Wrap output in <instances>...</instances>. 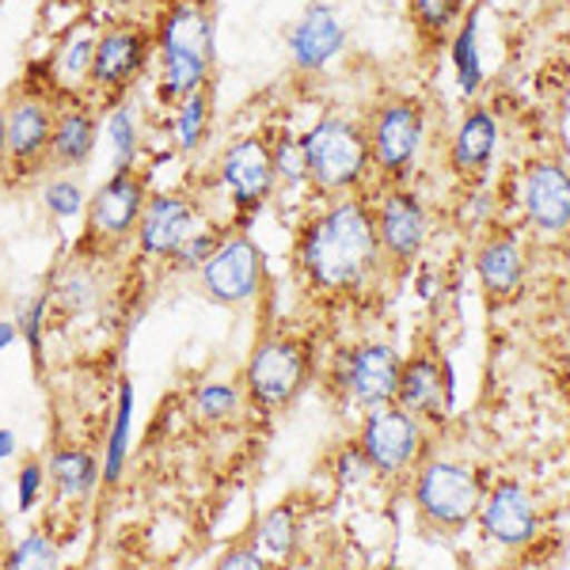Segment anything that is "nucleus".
Masks as SVG:
<instances>
[{"instance_id":"nucleus-1","label":"nucleus","mask_w":570,"mask_h":570,"mask_svg":"<svg viewBox=\"0 0 570 570\" xmlns=\"http://www.w3.org/2000/svg\"><path fill=\"white\" fill-rule=\"evenodd\" d=\"M293 263L316 297H354L370 289L376 271L389 263L376 240L370 202L362 195L324 198V206L301 225Z\"/></svg>"},{"instance_id":"nucleus-2","label":"nucleus","mask_w":570,"mask_h":570,"mask_svg":"<svg viewBox=\"0 0 570 570\" xmlns=\"http://www.w3.org/2000/svg\"><path fill=\"white\" fill-rule=\"evenodd\" d=\"M61 91L53 88L50 66L27 69V77L8 91V187H23L39 171L50 168V134L53 118H58Z\"/></svg>"},{"instance_id":"nucleus-3","label":"nucleus","mask_w":570,"mask_h":570,"mask_svg":"<svg viewBox=\"0 0 570 570\" xmlns=\"http://www.w3.org/2000/svg\"><path fill=\"white\" fill-rule=\"evenodd\" d=\"M301 149H305L312 195L343 198L365 190V179L373 171L365 126H357L343 115H324L316 126H308L301 134Z\"/></svg>"},{"instance_id":"nucleus-4","label":"nucleus","mask_w":570,"mask_h":570,"mask_svg":"<svg viewBox=\"0 0 570 570\" xmlns=\"http://www.w3.org/2000/svg\"><path fill=\"white\" fill-rule=\"evenodd\" d=\"M153 23L137 20V16H110L99 23L96 35V58H91V85L88 99L99 104H118L137 80L145 77L153 61Z\"/></svg>"},{"instance_id":"nucleus-5","label":"nucleus","mask_w":570,"mask_h":570,"mask_svg":"<svg viewBox=\"0 0 570 570\" xmlns=\"http://www.w3.org/2000/svg\"><path fill=\"white\" fill-rule=\"evenodd\" d=\"M312 373V351L297 335H263L247 357L244 395L259 415H278L301 395Z\"/></svg>"},{"instance_id":"nucleus-6","label":"nucleus","mask_w":570,"mask_h":570,"mask_svg":"<svg viewBox=\"0 0 570 570\" xmlns=\"http://www.w3.org/2000/svg\"><path fill=\"white\" fill-rule=\"evenodd\" d=\"M480 502H483V480L464 461L434 456V461H426L415 472V505L426 525L445 532L464 529L480 513Z\"/></svg>"},{"instance_id":"nucleus-7","label":"nucleus","mask_w":570,"mask_h":570,"mask_svg":"<svg viewBox=\"0 0 570 570\" xmlns=\"http://www.w3.org/2000/svg\"><path fill=\"white\" fill-rule=\"evenodd\" d=\"M149 202V176L145 171H110L99 183L85 209V244L91 252H118L134 240L141 209Z\"/></svg>"},{"instance_id":"nucleus-8","label":"nucleus","mask_w":570,"mask_h":570,"mask_svg":"<svg viewBox=\"0 0 570 570\" xmlns=\"http://www.w3.org/2000/svg\"><path fill=\"white\" fill-rule=\"evenodd\" d=\"M422 130H426V115H422L419 99L392 96L370 115L365 137H370V160L381 183H403L422 149Z\"/></svg>"},{"instance_id":"nucleus-9","label":"nucleus","mask_w":570,"mask_h":570,"mask_svg":"<svg viewBox=\"0 0 570 570\" xmlns=\"http://www.w3.org/2000/svg\"><path fill=\"white\" fill-rule=\"evenodd\" d=\"M198 285L214 305H252L266 285V259L247 233H225L217 252L202 263Z\"/></svg>"},{"instance_id":"nucleus-10","label":"nucleus","mask_w":570,"mask_h":570,"mask_svg":"<svg viewBox=\"0 0 570 570\" xmlns=\"http://www.w3.org/2000/svg\"><path fill=\"white\" fill-rule=\"evenodd\" d=\"M422 441H426L422 419L403 411L395 400L373 407L362 422V434H357V445L370 456V464L376 468L381 480H400V475H407L422 456Z\"/></svg>"},{"instance_id":"nucleus-11","label":"nucleus","mask_w":570,"mask_h":570,"mask_svg":"<svg viewBox=\"0 0 570 570\" xmlns=\"http://www.w3.org/2000/svg\"><path fill=\"white\" fill-rule=\"evenodd\" d=\"M217 190L233 202L240 214H255L259 206H266L271 195H278L271 145L255 134L228 141L225 153L217 156Z\"/></svg>"},{"instance_id":"nucleus-12","label":"nucleus","mask_w":570,"mask_h":570,"mask_svg":"<svg viewBox=\"0 0 570 570\" xmlns=\"http://www.w3.org/2000/svg\"><path fill=\"white\" fill-rule=\"evenodd\" d=\"M400 365L403 362H400V354H395V346L365 338V343H357L335 357L331 381H335V389L343 392L354 407L373 411V407H381V403L395 400Z\"/></svg>"},{"instance_id":"nucleus-13","label":"nucleus","mask_w":570,"mask_h":570,"mask_svg":"<svg viewBox=\"0 0 570 570\" xmlns=\"http://www.w3.org/2000/svg\"><path fill=\"white\" fill-rule=\"evenodd\" d=\"M198 225H202V206L190 195H179V190L149 195L134 233L137 255L153 263H168Z\"/></svg>"},{"instance_id":"nucleus-14","label":"nucleus","mask_w":570,"mask_h":570,"mask_svg":"<svg viewBox=\"0 0 570 570\" xmlns=\"http://www.w3.org/2000/svg\"><path fill=\"white\" fill-rule=\"evenodd\" d=\"M156 58H187L214 69V12L206 0H171L153 23Z\"/></svg>"},{"instance_id":"nucleus-15","label":"nucleus","mask_w":570,"mask_h":570,"mask_svg":"<svg viewBox=\"0 0 570 570\" xmlns=\"http://www.w3.org/2000/svg\"><path fill=\"white\" fill-rule=\"evenodd\" d=\"M373 225L389 263H411L426 244V209L400 183H389L381 190V198L373 202Z\"/></svg>"},{"instance_id":"nucleus-16","label":"nucleus","mask_w":570,"mask_h":570,"mask_svg":"<svg viewBox=\"0 0 570 570\" xmlns=\"http://www.w3.org/2000/svg\"><path fill=\"white\" fill-rule=\"evenodd\" d=\"M395 403L422 422H445L449 407H453V373H449L445 357L422 351L411 362H403L400 384H395Z\"/></svg>"},{"instance_id":"nucleus-17","label":"nucleus","mask_w":570,"mask_h":570,"mask_svg":"<svg viewBox=\"0 0 570 570\" xmlns=\"http://www.w3.org/2000/svg\"><path fill=\"white\" fill-rule=\"evenodd\" d=\"M475 518H480L487 537L502 548H525L537 540V529H540L537 502H532V494L525 487L513 480H502V483H494L491 491H483V502Z\"/></svg>"},{"instance_id":"nucleus-18","label":"nucleus","mask_w":570,"mask_h":570,"mask_svg":"<svg viewBox=\"0 0 570 570\" xmlns=\"http://www.w3.org/2000/svg\"><path fill=\"white\" fill-rule=\"evenodd\" d=\"M285 46H289V58L297 72H324L343 53L346 27L327 0H312V4H305V12L297 16V23L289 27Z\"/></svg>"},{"instance_id":"nucleus-19","label":"nucleus","mask_w":570,"mask_h":570,"mask_svg":"<svg viewBox=\"0 0 570 570\" xmlns=\"http://www.w3.org/2000/svg\"><path fill=\"white\" fill-rule=\"evenodd\" d=\"M99 145V115L91 99H61L50 134V168L77 171L96 156Z\"/></svg>"},{"instance_id":"nucleus-20","label":"nucleus","mask_w":570,"mask_h":570,"mask_svg":"<svg viewBox=\"0 0 570 570\" xmlns=\"http://www.w3.org/2000/svg\"><path fill=\"white\" fill-rule=\"evenodd\" d=\"M525 214L537 233L563 236L570 228V171L556 160H540L525 171Z\"/></svg>"},{"instance_id":"nucleus-21","label":"nucleus","mask_w":570,"mask_h":570,"mask_svg":"<svg viewBox=\"0 0 570 570\" xmlns=\"http://www.w3.org/2000/svg\"><path fill=\"white\" fill-rule=\"evenodd\" d=\"M96 35L99 23L96 20H77L61 35L58 50L50 53V77L53 88L66 99H88V85H91V58H96Z\"/></svg>"},{"instance_id":"nucleus-22","label":"nucleus","mask_w":570,"mask_h":570,"mask_svg":"<svg viewBox=\"0 0 570 570\" xmlns=\"http://www.w3.org/2000/svg\"><path fill=\"white\" fill-rule=\"evenodd\" d=\"M494 145H499V122H494V115L487 107H472L453 137V171L464 179H483L487 164L494 156Z\"/></svg>"},{"instance_id":"nucleus-23","label":"nucleus","mask_w":570,"mask_h":570,"mask_svg":"<svg viewBox=\"0 0 570 570\" xmlns=\"http://www.w3.org/2000/svg\"><path fill=\"white\" fill-rule=\"evenodd\" d=\"M46 483L53 487L58 499L80 502L104 483V468H99L96 456L80 445H58L50 456H46Z\"/></svg>"},{"instance_id":"nucleus-24","label":"nucleus","mask_w":570,"mask_h":570,"mask_svg":"<svg viewBox=\"0 0 570 570\" xmlns=\"http://www.w3.org/2000/svg\"><path fill=\"white\" fill-rule=\"evenodd\" d=\"M480 282L483 289L491 293L494 301H505L521 289V278H525V252H521L518 240L502 236V240H491L480 252Z\"/></svg>"},{"instance_id":"nucleus-25","label":"nucleus","mask_w":570,"mask_h":570,"mask_svg":"<svg viewBox=\"0 0 570 570\" xmlns=\"http://www.w3.org/2000/svg\"><path fill=\"white\" fill-rule=\"evenodd\" d=\"M209 126H214V88L206 85L171 107V145H176V153L195 156L206 145Z\"/></svg>"},{"instance_id":"nucleus-26","label":"nucleus","mask_w":570,"mask_h":570,"mask_svg":"<svg viewBox=\"0 0 570 570\" xmlns=\"http://www.w3.org/2000/svg\"><path fill=\"white\" fill-rule=\"evenodd\" d=\"M130 430H134V384L122 381L118 384V407H115V419H110V430H107V445H104V483L107 487H118L122 483V472H126V461H130Z\"/></svg>"},{"instance_id":"nucleus-27","label":"nucleus","mask_w":570,"mask_h":570,"mask_svg":"<svg viewBox=\"0 0 570 570\" xmlns=\"http://www.w3.org/2000/svg\"><path fill=\"white\" fill-rule=\"evenodd\" d=\"M104 134L110 141V171H130L137 168V156H141V130H137L134 107L126 99L107 107Z\"/></svg>"},{"instance_id":"nucleus-28","label":"nucleus","mask_w":570,"mask_h":570,"mask_svg":"<svg viewBox=\"0 0 570 570\" xmlns=\"http://www.w3.org/2000/svg\"><path fill=\"white\" fill-rule=\"evenodd\" d=\"M255 544L266 559H289L293 551L301 548V518L289 502L274 505L259 518V529H255Z\"/></svg>"},{"instance_id":"nucleus-29","label":"nucleus","mask_w":570,"mask_h":570,"mask_svg":"<svg viewBox=\"0 0 570 570\" xmlns=\"http://www.w3.org/2000/svg\"><path fill=\"white\" fill-rule=\"evenodd\" d=\"M449 58H453L456 80H461L464 96H475L483 85V61H480V8L464 16L461 31L449 42Z\"/></svg>"},{"instance_id":"nucleus-30","label":"nucleus","mask_w":570,"mask_h":570,"mask_svg":"<svg viewBox=\"0 0 570 570\" xmlns=\"http://www.w3.org/2000/svg\"><path fill=\"white\" fill-rule=\"evenodd\" d=\"M240 403H244V395L240 389H236L233 381H202L195 395H190V407H195V415L202 422H228L240 411Z\"/></svg>"},{"instance_id":"nucleus-31","label":"nucleus","mask_w":570,"mask_h":570,"mask_svg":"<svg viewBox=\"0 0 570 570\" xmlns=\"http://www.w3.org/2000/svg\"><path fill=\"white\" fill-rule=\"evenodd\" d=\"M271 145V160H274V179H278V190H301L308 187V164H305V149H301V137L278 134Z\"/></svg>"},{"instance_id":"nucleus-32","label":"nucleus","mask_w":570,"mask_h":570,"mask_svg":"<svg viewBox=\"0 0 570 570\" xmlns=\"http://www.w3.org/2000/svg\"><path fill=\"white\" fill-rule=\"evenodd\" d=\"M407 12L422 39L434 42L456 27V20H461V12H464V0H407Z\"/></svg>"},{"instance_id":"nucleus-33","label":"nucleus","mask_w":570,"mask_h":570,"mask_svg":"<svg viewBox=\"0 0 570 570\" xmlns=\"http://www.w3.org/2000/svg\"><path fill=\"white\" fill-rule=\"evenodd\" d=\"M58 563H61V544L46 529H31L27 537L16 540L12 551L4 556V567H12V570H27V567L46 570Z\"/></svg>"},{"instance_id":"nucleus-34","label":"nucleus","mask_w":570,"mask_h":570,"mask_svg":"<svg viewBox=\"0 0 570 570\" xmlns=\"http://www.w3.org/2000/svg\"><path fill=\"white\" fill-rule=\"evenodd\" d=\"M42 206H46V214H50L53 220H72V217H85L88 195H85V187H80L77 179L66 176V171H58V176L46 179Z\"/></svg>"},{"instance_id":"nucleus-35","label":"nucleus","mask_w":570,"mask_h":570,"mask_svg":"<svg viewBox=\"0 0 570 570\" xmlns=\"http://www.w3.org/2000/svg\"><path fill=\"white\" fill-rule=\"evenodd\" d=\"M50 301H58V308L61 312H88L91 305L99 301V282H96V274L88 271V266H72V271L61 278L58 289L50 293Z\"/></svg>"},{"instance_id":"nucleus-36","label":"nucleus","mask_w":570,"mask_h":570,"mask_svg":"<svg viewBox=\"0 0 570 570\" xmlns=\"http://www.w3.org/2000/svg\"><path fill=\"white\" fill-rule=\"evenodd\" d=\"M220 228L214 225V228H206V225H198L195 233L187 236V240L179 244V252L171 255V271H179V274H198L202 271V263L209 259V255L217 252V244H220Z\"/></svg>"},{"instance_id":"nucleus-37","label":"nucleus","mask_w":570,"mask_h":570,"mask_svg":"<svg viewBox=\"0 0 570 570\" xmlns=\"http://www.w3.org/2000/svg\"><path fill=\"white\" fill-rule=\"evenodd\" d=\"M46 312H50V289L35 293V297L20 308V316H16L20 338H23L27 346H31V354L39 357V362H42V351H46V343H42V335H46Z\"/></svg>"},{"instance_id":"nucleus-38","label":"nucleus","mask_w":570,"mask_h":570,"mask_svg":"<svg viewBox=\"0 0 570 570\" xmlns=\"http://www.w3.org/2000/svg\"><path fill=\"white\" fill-rule=\"evenodd\" d=\"M335 480L343 487H370L376 480V468L370 464V456L362 453L357 441H351V445L335 456Z\"/></svg>"},{"instance_id":"nucleus-39","label":"nucleus","mask_w":570,"mask_h":570,"mask_svg":"<svg viewBox=\"0 0 570 570\" xmlns=\"http://www.w3.org/2000/svg\"><path fill=\"white\" fill-rule=\"evenodd\" d=\"M42 487H46V464L27 461L20 468V475H16V510L31 513L42 499Z\"/></svg>"},{"instance_id":"nucleus-40","label":"nucleus","mask_w":570,"mask_h":570,"mask_svg":"<svg viewBox=\"0 0 570 570\" xmlns=\"http://www.w3.org/2000/svg\"><path fill=\"white\" fill-rule=\"evenodd\" d=\"M263 559L266 556L259 551L255 540H236V544L217 559V567H225V570H255V567H263Z\"/></svg>"},{"instance_id":"nucleus-41","label":"nucleus","mask_w":570,"mask_h":570,"mask_svg":"<svg viewBox=\"0 0 570 570\" xmlns=\"http://www.w3.org/2000/svg\"><path fill=\"white\" fill-rule=\"evenodd\" d=\"M8 176V110L4 99H0V183Z\"/></svg>"},{"instance_id":"nucleus-42","label":"nucleus","mask_w":570,"mask_h":570,"mask_svg":"<svg viewBox=\"0 0 570 570\" xmlns=\"http://www.w3.org/2000/svg\"><path fill=\"white\" fill-rule=\"evenodd\" d=\"M20 338V327H16V320H0V354L8 351V346Z\"/></svg>"},{"instance_id":"nucleus-43","label":"nucleus","mask_w":570,"mask_h":570,"mask_svg":"<svg viewBox=\"0 0 570 570\" xmlns=\"http://www.w3.org/2000/svg\"><path fill=\"white\" fill-rule=\"evenodd\" d=\"M16 456V434L0 426V461H12Z\"/></svg>"},{"instance_id":"nucleus-44","label":"nucleus","mask_w":570,"mask_h":570,"mask_svg":"<svg viewBox=\"0 0 570 570\" xmlns=\"http://www.w3.org/2000/svg\"><path fill=\"white\" fill-rule=\"evenodd\" d=\"M96 4H104V8H110V12L115 16H130L137 4H141V0H96Z\"/></svg>"}]
</instances>
